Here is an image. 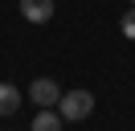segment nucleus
Segmentation results:
<instances>
[{
    "label": "nucleus",
    "instance_id": "f257e3e1",
    "mask_svg": "<svg viewBox=\"0 0 135 131\" xmlns=\"http://www.w3.org/2000/svg\"><path fill=\"white\" fill-rule=\"evenodd\" d=\"M57 111H61V119L78 123V119H86V115L94 111V94H90V90H70V94H61Z\"/></svg>",
    "mask_w": 135,
    "mask_h": 131
},
{
    "label": "nucleus",
    "instance_id": "f03ea898",
    "mask_svg": "<svg viewBox=\"0 0 135 131\" xmlns=\"http://www.w3.org/2000/svg\"><path fill=\"white\" fill-rule=\"evenodd\" d=\"M29 98H33L37 106H57L61 102V90H57L53 78H37L33 86H29Z\"/></svg>",
    "mask_w": 135,
    "mask_h": 131
},
{
    "label": "nucleus",
    "instance_id": "7ed1b4c3",
    "mask_svg": "<svg viewBox=\"0 0 135 131\" xmlns=\"http://www.w3.org/2000/svg\"><path fill=\"white\" fill-rule=\"evenodd\" d=\"M21 16L33 25H45L53 16V0H21Z\"/></svg>",
    "mask_w": 135,
    "mask_h": 131
},
{
    "label": "nucleus",
    "instance_id": "20e7f679",
    "mask_svg": "<svg viewBox=\"0 0 135 131\" xmlns=\"http://www.w3.org/2000/svg\"><path fill=\"white\" fill-rule=\"evenodd\" d=\"M61 111L57 106H41V111H37V119H33V131H61Z\"/></svg>",
    "mask_w": 135,
    "mask_h": 131
},
{
    "label": "nucleus",
    "instance_id": "39448f33",
    "mask_svg": "<svg viewBox=\"0 0 135 131\" xmlns=\"http://www.w3.org/2000/svg\"><path fill=\"white\" fill-rule=\"evenodd\" d=\"M17 106H21V90L12 82H0V115H17Z\"/></svg>",
    "mask_w": 135,
    "mask_h": 131
},
{
    "label": "nucleus",
    "instance_id": "423d86ee",
    "mask_svg": "<svg viewBox=\"0 0 135 131\" xmlns=\"http://www.w3.org/2000/svg\"><path fill=\"white\" fill-rule=\"evenodd\" d=\"M119 29H123V37H127V41H135V4L127 8V12H123V21H119Z\"/></svg>",
    "mask_w": 135,
    "mask_h": 131
},
{
    "label": "nucleus",
    "instance_id": "0eeeda50",
    "mask_svg": "<svg viewBox=\"0 0 135 131\" xmlns=\"http://www.w3.org/2000/svg\"><path fill=\"white\" fill-rule=\"evenodd\" d=\"M131 4H135V0H131Z\"/></svg>",
    "mask_w": 135,
    "mask_h": 131
}]
</instances>
